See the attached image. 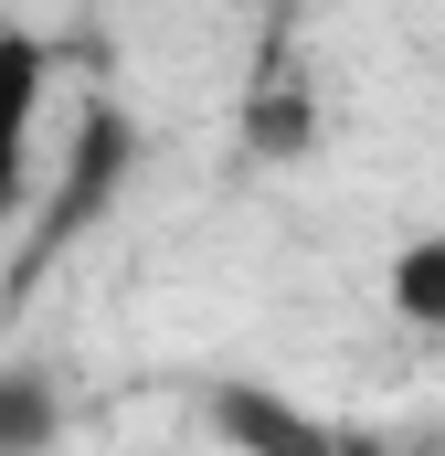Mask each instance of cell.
Here are the masks:
<instances>
[{"label": "cell", "mask_w": 445, "mask_h": 456, "mask_svg": "<svg viewBox=\"0 0 445 456\" xmlns=\"http://www.w3.org/2000/svg\"><path fill=\"white\" fill-rule=\"evenodd\" d=\"M319 456H392V446H382V436H350V425H329V446H319Z\"/></svg>", "instance_id": "obj_6"}, {"label": "cell", "mask_w": 445, "mask_h": 456, "mask_svg": "<svg viewBox=\"0 0 445 456\" xmlns=\"http://www.w3.org/2000/svg\"><path fill=\"white\" fill-rule=\"evenodd\" d=\"M244 149H255L265 170L308 159V149H319V96H308L297 75H265V86H255V107H244Z\"/></svg>", "instance_id": "obj_3"}, {"label": "cell", "mask_w": 445, "mask_h": 456, "mask_svg": "<svg viewBox=\"0 0 445 456\" xmlns=\"http://www.w3.org/2000/svg\"><path fill=\"white\" fill-rule=\"evenodd\" d=\"M202 414H213V436L233 456H319L329 446V425H319L308 403H287L276 382H213Z\"/></svg>", "instance_id": "obj_2"}, {"label": "cell", "mask_w": 445, "mask_h": 456, "mask_svg": "<svg viewBox=\"0 0 445 456\" xmlns=\"http://www.w3.org/2000/svg\"><path fill=\"white\" fill-rule=\"evenodd\" d=\"M53 436H64V393H53L43 371L0 361V456H43Z\"/></svg>", "instance_id": "obj_4"}, {"label": "cell", "mask_w": 445, "mask_h": 456, "mask_svg": "<svg viewBox=\"0 0 445 456\" xmlns=\"http://www.w3.org/2000/svg\"><path fill=\"white\" fill-rule=\"evenodd\" d=\"M392 319L403 330H445V233H414L392 255Z\"/></svg>", "instance_id": "obj_5"}, {"label": "cell", "mask_w": 445, "mask_h": 456, "mask_svg": "<svg viewBox=\"0 0 445 456\" xmlns=\"http://www.w3.org/2000/svg\"><path fill=\"white\" fill-rule=\"evenodd\" d=\"M43 96H53V43L0 21V213L21 202L32 181V127H43Z\"/></svg>", "instance_id": "obj_1"}]
</instances>
